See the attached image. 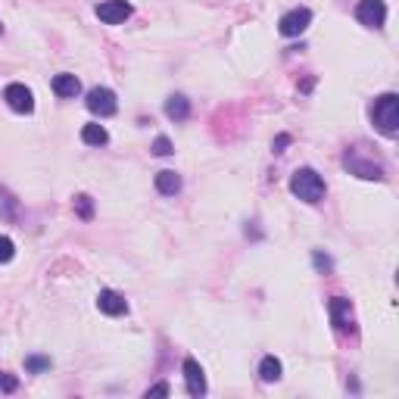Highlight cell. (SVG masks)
I'll return each mask as SVG.
<instances>
[{
  "label": "cell",
  "mask_w": 399,
  "mask_h": 399,
  "mask_svg": "<svg viewBox=\"0 0 399 399\" xmlns=\"http://www.w3.org/2000/svg\"><path fill=\"white\" fill-rule=\"evenodd\" d=\"M16 256V247H13L10 237H0V262H10Z\"/></svg>",
  "instance_id": "17"
},
{
  "label": "cell",
  "mask_w": 399,
  "mask_h": 399,
  "mask_svg": "<svg viewBox=\"0 0 399 399\" xmlns=\"http://www.w3.org/2000/svg\"><path fill=\"white\" fill-rule=\"evenodd\" d=\"M147 396H169V387H165V384H156V387L147 390Z\"/></svg>",
  "instance_id": "23"
},
{
  "label": "cell",
  "mask_w": 399,
  "mask_h": 399,
  "mask_svg": "<svg viewBox=\"0 0 399 399\" xmlns=\"http://www.w3.org/2000/svg\"><path fill=\"white\" fill-rule=\"evenodd\" d=\"M287 144H290V137H287V135H278V141H275V153H281L284 147H287Z\"/></svg>",
  "instance_id": "24"
},
{
  "label": "cell",
  "mask_w": 399,
  "mask_h": 399,
  "mask_svg": "<svg viewBox=\"0 0 399 399\" xmlns=\"http://www.w3.org/2000/svg\"><path fill=\"white\" fill-rule=\"evenodd\" d=\"M356 19L368 29H381L384 19H387V6H384V0H359Z\"/></svg>",
  "instance_id": "4"
},
{
  "label": "cell",
  "mask_w": 399,
  "mask_h": 399,
  "mask_svg": "<svg viewBox=\"0 0 399 399\" xmlns=\"http://www.w3.org/2000/svg\"><path fill=\"white\" fill-rule=\"evenodd\" d=\"M184 381H188V393H190V396H203V393H206L203 368H200L194 359H188V362H184Z\"/></svg>",
  "instance_id": "10"
},
{
  "label": "cell",
  "mask_w": 399,
  "mask_h": 399,
  "mask_svg": "<svg viewBox=\"0 0 399 399\" xmlns=\"http://www.w3.org/2000/svg\"><path fill=\"white\" fill-rule=\"evenodd\" d=\"M290 190L294 197H299L303 203H318L324 197V181L315 169H296L290 178Z\"/></svg>",
  "instance_id": "1"
},
{
  "label": "cell",
  "mask_w": 399,
  "mask_h": 399,
  "mask_svg": "<svg viewBox=\"0 0 399 399\" xmlns=\"http://www.w3.org/2000/svg\"><path fill=\"white\" fill-rule=\"evenodd\" d=\"M88 110L94 112V116H116L119 103H116V94H112L110 88H94L88 94Z\"/></svg>",
  "instance_id": "5"
},
{
  "label": "cell",
  "mask_w": 399,
  "mask_h": 399,
  "mask_svg": "<svg viewBox=\"0 0 399 399\" xmlns=\"http://www.w3.org/2000/svg\"><path fill=\"white\" fill-rule=\"evenodd\" d=\"M75 206H78V216H82V218H91V216H94V206H91V197H78L75 200Z\"/></svg>",
  "instance_id": "18"
},
{
  "label": "cell",
  "mask_w": 399,
  "mask_h": 399,
  "mask_svg": "<svg viewBox=\"0 0 399 399\" xmlns=\"http://www.w3.org/2000/svg\"><path fill=\"white\" fill-rule=\"evenodd\" d=\"M128 16H131V3H125V0H106V3L97 6V19L106 25H119Z\"/></svg>",
  "instance_id": "6"
},
{
  "label": "cell",
  "mask_w": 399,
  "mask_h": 399,
  "mask_svg": "<svg viewBox=\"0 0 399 399\" xmlns=\"http://www.w3.org/2000/svg\"><path fill=\"white\" fill-rule=\"evenodd\" d=\"M165 116L175 119V122H184V119L190 116V103H188V97L175 94V97L165 100Z\"/></svg>",
  "instance_id": "13"
},
{
  "label": "cell",
  "mask_w": 399,
  "mask_h": 399,
  "mask_svg": "<svg viewBox=\"0 0 399 399\" xmlns=\"http://www.w3.org/2000/svg\"><path fill=\"white\" fill-rule=\"evenodd\" d=\"M309 22H312V13L306 10H290L287 16L281 19V35H287V38H296V35H303L306 29H309Z\"/></svg>",
  "instance_id": "9"
},
{
  "label": "cell",
  "mask_w": 399,
  "mask_h": 399,
  "mask_svg": "<svg viewBox=\"0 0 399 399\" xmlns=\"http://www.w3.org/2000/svg\"><path fill=\"white\" fill-rule=\"evenodd\" d=\"M97 306H100V312H106V315H122V312H128L125 296L116 294V290H100Z\"/></svg>",
  "instance_id": "11"
},
{
  "label": "cell",
  "mask_w": 399,
  "mask_h": 399,
  "mask_svg": "<svg viewBox=\"0 0 399 399\" xmlns=\"http://www.w3.org/2000/svg\"><path fill=\"white\" fill-rule=\"evenodd\" d=\"M331 322H334V328L337 331H356V322H352V306H349V299H343V296H334L331 299Z\"/></svg>",
  "instance_id": "7"
},
{
  "label": "cell",
  "mask_w": 399,
  "mask_h": 399,
  "mask_svg": "<svg viewBox=\"0 0 399 399\" xmlns=\"http://www.w3.org/2000/svg\"><path fill=\"white\" fill-rule=\"evenodd\" d=\"M371 119H375V125L384 131V135H396V128H399V97L396 94L377 97L375 110H371Z\"/></svg>",
  "instance_id": "2"
},
{
  "label": "cell",
  "mask_w": 399,
  "mask_h": 399,
  "mask_svg": "<svg viewBox=\"0 0 399 399\" xmlns=\"http://www.w3.org/2000/svg\"><path fill=\"white\" fill-rule=\"evenodd\" d=\"M29 371H44V368H50V359H41V356H31L29 362Z\"/></svg>",
  "instance_id": "20"
},
{
  "label": "cell",
  "mask_w": 399,
  "mask_h": 399,
  "mask_svg": "<svg viewBox=\"0 0 399 399\" xmlns=\"http://www.w3.org/2000/svg\"><path fill=\"white\" fill-rule=\"evenodd\" d=\"M156 190L165 197H175L178 190H181V175H175V172H159L156 175Z\"/></svg>",
  "instance_id": "14"
},
{
  "label": "cell",
  "mask_w": 399,
  "mask_h": 399,
  "mask_svg": "<svg viewBox=\"0 0 399 399\" xmlns=\"http://www.w3.org/2000/svg\"><path fill=\"white\" fill-rule=\"evenodd\" d=\"M153 153H156V156H172V141L169 137H156V144H153Z\"/></svg>",
  "instance_id": "19"
},
{
  "label": "cell",
  "mask_w": 399,
  "mask_h": 399,
  "mask_svg": "<svg viewBox=\"0 0 399 399\" xmlns=\"http://www.w3.org/2000/svg\"><path fill=\"white\" fill-rule=\"evenodd\" d=\"M82 141L88 144V147H103V144L110 141V135H106L103 125H84V128H82Z\"/></svg>",
  "instance_id": "15"
},
{
  "label": "cell",
  "mask_w": 399,
  "mask_h": 399,
  "mask_svg": "<svg viewBox=\"0 0 399 399\" xmlns=\"http://www.w3.org/2000/svg\"><path fill=\"white\" fill-rule=\"evenodd\" d=\"M315 269L331 271V259H328V256H322V253H315Z\"/></svg>",
  "instance_id": "22"
},
{
  "label": "cell",
  "mask_w": 399,
  "mask_h": 399,
  "mask_svg": "<svg viewBox=\"0 0 399 399\" xmlns=\"http://www.w3.org/2000/svg\"><path fill=\"white\" fill-rule=\"evenodd\" d=\"M78 91H82V82H78L75 75H69V72L53 78V94L57 97H75Z\"/></svg>",
  "instance_id": "12"
},
{
  "label": "cell",
  "mask_w": 399,
  "mask_h": 399,
  "mask_svg": "<svg viewBox=\"0 0 399 399\" xmlns=\"http://www.w3.org/2000/svg\"><path fill=\"white\" fill-rule=\"evenodd\" d=\"M3 100L10 103V110H16V112L35 110V97H31V91L25 88V84H10V88L3 91Z\"/></svg>",
  "instance_id": "8"
},
{
  "label": "cell",
  "mask_w": 399,
  "mask_h": 399,
  "mask_svg": "<svg viewBox=\"0 0 399 399\" xmlns=\"http://www.w3.org/2000/svg\"><path fill=\"white\" fill-rule=\"evenodd\" d=\"M259 377H262L265 384L278 381V377H281V362H278L275 356H265V359H262V365H259Z\"/></svg>",
  "instance_id": "16"
},
{
  "label": "cell",
  "mask_w": 399,
  "mask_h": 399,
  "mask_svg": "<svg viewBox=\"0 0 399 399\" xmlns=\"http://www.w3.org/2000/svg\"><path fill=\"white\" fill-rule=\"evenodd\" d=\"M0 390H3V393H13V390H16V377L0 375Z\"/></svg>",
  "instance_id": "21"
},
{
  "label": "cell",
  "mask_w": 399,
  "mask_h": 399,
  "mask_svg": "<svg viewBox=\"0 0 399 399\" xmlns=\"http://www.w3.org/2000/svg\"><path fill=\"white\" fill-rule=\"evenodd\" d=\"M343 165L352 172V175L359 178H368V181H381L384 178V169L377 163H368V159L359 156V150H347V156H343Z\"/></svg>",
  "instance_id": "3"
}]
</instances>
